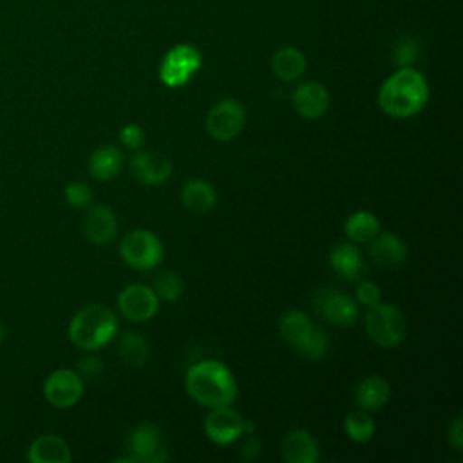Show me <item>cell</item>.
<instances>
[{"instance_id":"17","label":"cell","mask_w":463,"mask_h":463,"mask_svg":"<svg viewBox=\"0 0 463 463\" xmlns=\"http://www.w3.org/2000/svg\"><path fill=\"white\" fill-rule=\"evenodd\" d=\"M282 458L288 463H317L318 459V443L311 432L304 429L291 430L284 436L282 445Z\"/></svg>"},{"instance_id":"29","label":"cell","mask_w":463,"mask_h":463,"mask_svg":"<svg viewBox=\"0 0 463 463\" xmlns=\"http://www.w3.org/2000/svg\"><path fill=\"white\" fill-rule=\"evenodd\" d=\"M420 54L418 42L414 38H402L392 49V61L398 67H411Z\"/></svg>"},{"instance_id":"18","label":"cell","mask_w":463,"mask_h":463,"mask_svg":"<svg viewBox=\"0 0 463 463\" xmlns=\"http://www.w3.org/2000/svg\"><path fill=\"white\" fill-rule=\"evenodd\" d=\"M27 459L31 463H69L72 454L63 438L56 434H42L31 441Z\"/></svg>"},{"instance_id":"27","label":"cell","mask_w":463,"mask_h":463,"mask_svg":"<svg viewBox=\"0 0 463 463\" xmlns=\"http://www.w3.org/2000/svg\"><path fill=\"white\" fill-rule=\"evenodd\" d=\"M344 430L353 441L365 443L374 436L376 425H374V420L371 418V414L367 411L360 409V411H353L345 416Z\"/></svg>"},{"instance_id":"36","label":"cell","mask_w":463,"mask_h":463,"mask_svg":"<svg viewBox=\"0 0 463 463\" xmlns=\"http://www.w3.org/2000/svg\"><path fill=\"white\" fill-rule=\"evenodd\" d=\"M259 452H260V441L255 436L248 438L246 443L242 445V450H241L242 458H246V459H253Z\"/></svg>"},{"instance_id":"20","label":"cell","mask_w":463,"mask_h":463,"mask_svg":"<svg viewBox=\"0 0 463 463\" xmlns=\"http://www.w3.org/2000/svg\"><path fill=\"white\" fill-rule=\"evenodd\" d=\"M331 268L345 280H356L364 271L362 253L351 242H340L329 251Z\"/></svg>"},{"instance_id":"6","label":"cell","mask_w":463,"mask_h":463,"mask_svg":"<svg viewBox=\"0 0 463 463\" xmlns=\"http://www.w3.org/2000/svg\"><path fill=\"white\" fill-rule=\"evenodd\" d=\"M121 259L136 269H152L163 259V244L150 230H132L119 242Z\"/></svg>"},{"instance_id":"25","label":"cell","mask_w":463,"mask_h":463,"mask_svg":"<svg viewBox=\"0 0 463 463\" xmlns=\"http://www.w3.org/2000/svg\"><path fill=\"white\" fill-rule=\"evenodd\" d=\"M118 354L128 367H143L150 358L148 342L136 331H127L118 342Z\"/></svg>"},{"instance_id":"8","label":"cell","mask_w":463,"mask_h":463,"mask_svg":"<svg viewBox=\"0 0 463 463\" xmlns=\"http://www.w3.org/2000/svg\"><path fill=\"white\" fill-rule=\"evenodd\" d=\"M83 394V378L74 369H56L43 382V396L56 409H69Z\"/></svg>"},{"instance_id":"11","label":"cell","mask_w":463,"mask_h":463,"mask_svg":"<svg viewBox=\"0 0 463 463\" xmlns=\"http://www.w3.org/2000/svg\"><path fill=\"white\" fill-rule=\"evenodd\" d=\"M315 309L329 322L338 326H351L358 318V304L345 293L335 289H322L315 297Z\"/></svg>"},{"instance_id":"28","label":"cell","mask_w":463,"mask_h":463,"mask_svg":"<svg viewBox=\"0 0 463 463\" xmlns=\"http://www.w3.org/2000/svg\"><path fill=\"white\" fill-rule=\"evenodd\" d=\"M152 289L157 295V298L174 302L183 295V280L174 271H161L156 275Z\"/></svg>"},{"instance_id":"3","label":"cell","mask_w":463,"mask_h":463,"mask_svg":"<svg viewBox=\"0 0 463 463\" xmlns=\"http://www.w3.org/2000/svg\"><path fill=\"white\" fill-rule=\"evenodd\" d=\"M118 333L116 315L101 306L90 304L81 307L69 324L71 342L83 351H98L107 345Z\"/></svg>"},{"instance_id":"35","label":"cell","mask_w":463,"mask_h":463,"mask_svg":"<svg viewBox=\"0 0 463 463\" xmlns=\"http://www.w3.org/2000/svg\"><path fill=\"white\" fill-rule=\"evenodd\" d=\"M447 439L454 450H458V452L463 450V420H461V416H456L454 421L449 425Z\"/></svg>"},{"instance_id":"23","label":"cell","mask_w":463,"mask_h":463,"mask_svg":"<svg viewBox=\"0 0 463 463\" xmlns=\"http://www.w3.org/2000/svg\"><path fill=\"white\" fill-rule=\"evenodd\" d=\"M181 199H183V204L188 210H192L195 213H204V212H208L215 206L217 194H215L213 186L208 181L192 179V181L184 183L183 192H181Z\"/></svg>"},{"instance_id":"22","label":"cell","mask_w":463,"mask_h":463,"mask_svg":"<svg viewBox=\"0 0 463 463\" xmlns=\"http://www.w3.org/2000/svg\"><path fill=\"white\" fill-rule=\"evenodd\" d=\"M271 71L282 81L298 80L306 71V56L297 47H282L271 58Z\"/></svg>"},{"instance_id":"2","label":"cell","mask_w":463,"mask_h":463,"mask_svg":"<svg viewBox=\"0 0 463 463\" xmlns=\"http://www.w3.org/2000/svg\"><path fill=\"white\" fill-rule=\"evenodd\" d=\"M186 392L210 409L232 405L237 396V383L232 371L217 360L194 364L184 378Z\"/></svg>"},{"instance_id":"21","label":"cell","mask_w":463,"mask_h":463,"mask_svg":"<svg viewBox=\"0 0 463 463\" xmlns=\"http://www.w3.org/2000/svg\"><path fill=\"white\" fill-rule=\"evenodd\" d=\"M123 165L121 152L112 145L98 146L89 157V172L98 181L114 179Z\"/></svg>"},{"instance_id":"10","label":"cell","mask_w":463,"mask_h":463,"mask_svg":"<svg viewBox=\"0 0 463 463\" xmlns=\"http://www.w3.org/2000/svg\"><path fill=\"white\" fill-rule=\"evenodd\" d=\"M127 445L136 463H159L168 459L163 449L161 432L152 423L136 425L128 434Z\"/></svg>"},{"instance_id":"24","label":"cell","mask_w":463,"mask_h":463,"mask_svg":"<svg viewBox=\"0 0 463 463\" xmlns=\"http://www.w3.org/2000/svg\"><path fill=\"white\" fill-rule=\"evenodd\" d=\"M279 329H280V335L284 336V340L298 349L306 342V338L313 333L315 326L304 311L293 309V311H288L282 315Z\"/></svg>"},{"instance_id":"15","label":"cell","mask_w":463,"mask_h":463,"mask_svg":"<svg viewBox=\"0 0 463 463\" xmlns=\"http://www.w3.org/2000/svg\"><path fill=\"white\" fill-rule=\"evenodd\" d=\"M83 233L92 244L101 246L110 242L118 233L116 213L105 204L92 206L83 221Z\"/></svg>"},{"instance_id":"16","label":"cell","mask_w":463,"mask_h":463,"mask_svg":"<svg viewBox=\"0 0 463 463\" xmlns=\"http://www.w3.org/2000/svg\"><path fill=\"white\" fill-rule=\"evenodd\" d=\"M369 242H371L369 253L380 268H398L407 260L405 242L391 232L378 233Z\"/></svg>"},{"instance_id":"5","label":"cell","mask_w":463,"mask_h":463,"mask_svg":"<svg viewBox=\"0 0 463 463\" xmlns=\"http://www.w3.org/2000/svg\"><path fill=\"white\" fill-rule=\"evenodd\" d=\"M201 52L190 43H179L163 56L159 65V78L166 87L177 89L192 80L201 69Z\"/></svg>"},{"instance_id":"31","label":"cell","mask_w":463,"mask_h":463,"mask_svg":"<svg viewBox=\"0 0 463 463\" xmlns=\"http://www.w3.org/2000/svg\"><path fill=\"white\" fill-rule=\"evenodd\" d=\"M65 201L72 208H87L92 201V190L87 183L74 181L65 186Z\"/></svg>"},{"instance_id":"4","label":"cell","mask_w":463,"mask_h":463,"mask_svg":"<svg viewBox=\"0 0 463 463\" xmlns=\"http://www.w3.org/2000/svg\"><path fill=\"white\" fill-rule=\"evenodd\" d=\"M365 313V327L373 342L380 347L391 349L396 347L405 338V317L392 304H371Z\"/></svg>"},{"instance_id":"34","label":"cell","mask_w":463,"mask_h":463,"mask_svg":"<svg viewBox=\"0 0 463 463\" xmlns=\"http://www.w3.org/2000/svg\"><path fill=\"white\" fill-rule=\"evenodd\" d=\"M103 371V362L98 356H85L78 362V374L83 380H94Z\"/></svg>"},{"instance_id":"33","label":"cell","mask_w":463,"mask_h":463,"mask_svg":"<svg viewBox=\"0 0 463 463\" xmlns=\"http://www.w3.org/2000/svg\"><path fill=\"white\" fill-rule=\"evenodd\" d=\"M119 141L128 148H137L145 141V132L136 123H127L119 132Z\"/></svg>"},{"instance_id":"9","label":"cell","mask_w":463,"mask_h":463,"mask_svg":"<svg viewBox=\"0 0 463 463\" xmlns=\"http://www.w3.org/2000/svg\"><path fill=\"white\" fill-rule=\"evenodd\" d=\"M118 307L130 322H145L157 313L159 298L152 288L145 284H130L118 295Z\"/></svg>"},{"instance_id":"12","label":"cell","mask_w":463,"mask_h":463,"mask_svg":"<svg viewBox=\"0 0 463 463\" xmlns=\"http://www.w3.org/2000/svg\"><path fill=\"white\" fill-rule=\"evenodd\" d=\"M244 418L228 405L215 407L204 420V432L213 443L228 445L244 434Z\"/></svg>"},{"instance_id":"13","label":"cell","mask_w":463,"mask_h":463,"mask_svg":"<svg viewBox=\"0 0 463 463\" xmlns=\"http://www.w3.org/2000/svg\"><path fill=\"white\" fill-rule=\"evenodd\" d=\"M295 110L306 119L320 118L329 107V92L318 81H304L291 94Z\"/></svg>"},{"instance_id":"32","label":"cell","mask_w":463,"mask_h":463,"mask_svg":"<svg viewBox=\"0 0 463 463\" xmlns=\"http://www.w3.org/2000/svg\"><path fill=\"white\" fill-rule=\"evenodd\" d=\"M380 297H382V291H380L378 284H374L371 280H364L356 288V302H360L364 306H371V304L380 302Z\"/></svg>"},{"instance_id":"26","label":"cell","mask_w":463,"mask_h":463,"mask_svg":"<svg viewBox=\"0 0 463 463\" xmlns=\"http://www.w3.org/2000/svg\"><path fill=\"white\" fill-rule=\"evenodd\" d=\"M344 230L353 242H369L380 233V221L374 213L360 210L347 217Z\"/></svg>"},{"instance_id":"37","label":"cell","mask_w":463,"mask_h":463,"mask_svg":"<svg viewBox=\"0 0 463 463\" xmlns=\"http://www.w3.org/2000/svg\"><path fill=\"white\" fill-rule=\"evenodd\" d=\"M4 335H5V331H4V326L0 324V342L4 340Z\"/></svg>"},{"instance_id":"30","label":"cell","mask_w":463,"mask_h":463,"mask_svg":"<svg viewBox=\"0 0 463 463\" xmlns=\"http://www.w3.org/2000/svg\"><path fill=\"white\" fill-rule=\"evenodd\" d=\"M309 360H318L327 353V336L320 329H313V333L306 338V342L297 349Z\"/></svg>"},{"instance_id":"14","label":"cell","mask_w":463,"mask_h":463,"mask_svg":"<svg viewBox=\"0 0 463 463\" xmlns=\"http://www.w3.org/2000/svg\"><path fill=\"white\" fill-rule=\"evenodd\" d=\"M132 174L145 184H163L172 175V161L157 152H137L130 161Z\"/></svg>"},{"instance_id":"7","label":"cell","mask_w":463,"mask_h":463,"mask_svg":"<svg viewBox=\"0 0 463 463\" xmlns=\"http://www.w3.org/2000/svg\"><path fill=\"white\" fill-rule=\"evenodd\" d=\"M246 123L244 107L232 98L215 103L206 116V130L217 141H228L235 137Z\"/></svg>"},{"instance_id":"19","label":"cell","mask_w":463,"mask_h":463,"mask_svg":"<svg viewBox=\"0 0 463 463\" xmlns=\"http://www.w3.org/2000/svg\"><path fill=\"white\" fill-rule=\"evenodd\" d=\"M391 398V385L382 376H367L364 378L354 391V402L360 409L371 412L382 409Z\"/></svg>"},{"instance_id":"1","label":"cell","mask_w":463,"mask_h":463,"mask_svg":"<svg viewBox=\"0 0 463 463\" xmlns=\"http://www.w3.org/2000/svg\"><path fill=\"white\" fill-rule=\"evenodd\" d=\"M429 99V85L421 72L412 67H400L380 87L378 105L392 118L418 114Z\"/></svg>"}]
</instances>
